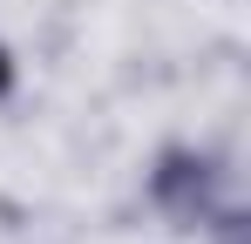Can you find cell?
I'll use <instances>...</instances> for the list:
<instances>
[{"label":"cell","mask_w":251,"mask_h":244,"mask_svg":"<svg viewBox=\"0 0 251 244\" xmlns=\"http://www.w3.org/2000/svg\"><path fill=\"white\" fill-rule=\"evenodd\" d=\"M143 197L163 217L170 231H204L210 217L231 203V170L217 149H197V143H170L156 149L150 176H143Z\"/></svg>","instance_id":"obj_1"},{"label":"cell","mask_w":251,"mask_h":244,"mask_svg":"<svg viewBox=\"0 0 251 244\" xmlns=\"http://www.w3.org/2000/svg\"><path fill=\"white\" fill-rule=\"evenodd\" d=\"M204 238L210 244H251V210H245V203H224V210L204 224Z\"/></svg>","instance_id":"obj_2"},{"label":"cell","mask_w":251,"mask_h":244,"mask_svg":"<svg viewBox=\"0 0 251 244\" xmlns=\"http://www.w3.org/2000/svg\"><path fill=\"white\" fill-rule=\"evenodd\" d=\"M14 81H21V61H14V48H7V41H0V102H7V95H14Z\"/></svg>","instance_id":"obj_3"}]
</instances>
